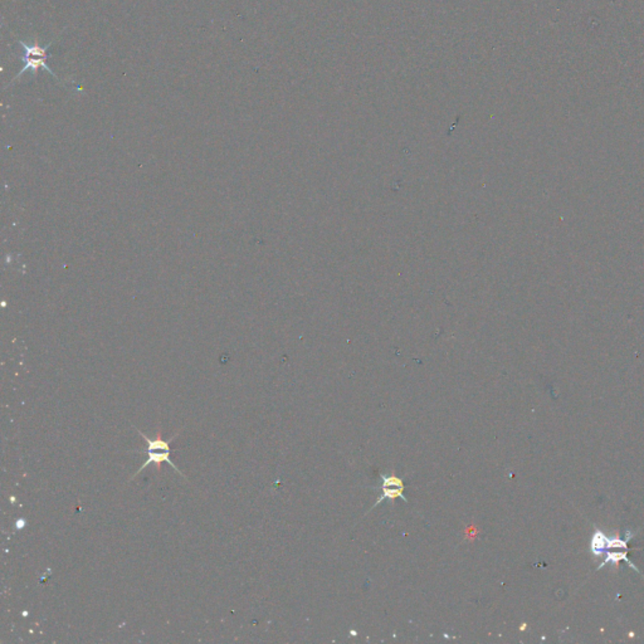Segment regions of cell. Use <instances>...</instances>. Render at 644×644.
I'll return each instance as SVG.
<instances>
[{
	"label": "cell",
	"instance_id": "3957f363",
	"mask_svg": "<svg viewBox=\"0 0 644 644\" xmlns=\"http://www.w3.org/2000/svg\"><path fill=\"white\" fill-rule=\"evenodd\" d=\"M380 478H382V492L383 494L377 499V502L372 506V510L377 507V506L382 505V502L385 501V499L394 501V499H401L406 504L408 502V499L404 494V482H403L401 477L382 473Z\"/></svg>",
	"mask_w": 644,
	"mask_h": 644
},
{
	"label": "cell",
	"instance_id": "7a4b0ae2",
	"mask_svg": "<svg viewBox=\"0 0 644 644\" xmlns=\"http://www.w3.org/2000/svg\"><path fill=\"white\" fill-rule=\"evenodd\" d=\"M138 432H139V435H141V437L145 439L146 443H147V449H146V453H147V461H146L144 465L140 467L139 470L135 473L134 476L131 477V480H134L135 477L138 476L139 473H141V470H145L147 466L155 465L157 470H160L163 462L168 463L169 466H171V467L176 470L178 475L186 478L184 473L175 466L174 462L170 458V454L173 452V448H170V444H171L173 439L179 435V433H176L174 437H171L169 441H164L163 438H162V432L157 433L155 439H150V438L146 437L141 430H138Z\"/></svg>",
	"mask_w": 644,
	"mask_h": 644
},
{
	"label": "cell",
	"instance_id": "6da1fadb",
	"mask_svg": "<svg viewBox=\"0 0 644 644\" xmlns=\"http://www.w3.org/2000/svg\"><path fill=\"white\" fill-rule=\"evenodd\" d=\"M59 37H61V35H59L56 40H53L52 42L47 43L46 46L43 47L40 46V44H28V43H25V42L22 41V40H18V44H19V46L23 47L24 49L23 57H22V59H23L24 62V67L22 68V70L18 72L17 75L13 78V81L9 82V83L6 85V87L12 86L14 82H17L18 80H19L22 75H25L27 72H30L32 75H37V72H38L40 68L46 70L47 73H49V75H53V77H54V78H56V80H57V81H59L61 85H63V82L59 80V75H56V73L53 72L52 68H49V67H48V64H47V59L49 57V54H48V49H49V48H51V47H52L53 44L56 43V42H57V40H59Z\"/></svg>",
	"mask_w": 644,
	"mask_h": 644
}]
</instances>
